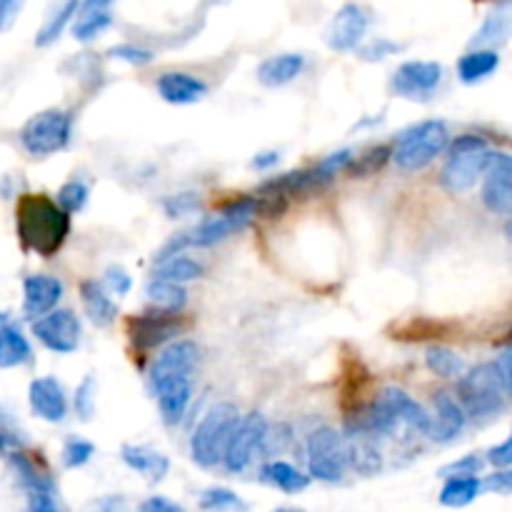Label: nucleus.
<instances>
[{
	"label": "nucleus",
	"mask_w": 512,
	"mask_h": 512,
	"mask_svg": "<svg viewBox=\"0 0 512 512\" xmlns=\"http://www.w3.org/2000/svg\"><path fill=\"white\" fill-rule=\"evenodd\" d=\"M203 275V265L198 260L188 258V255H173V258H165L160 263H155L153 278L170 280V283H190V280H198Z\"/></svg>",
	"instance_id": "473e14b6"
},
{
	"label": "nucleus",
	"mask_w": 512,
	"mask_h": 512,
	"mask_svg": "<svg viewBox=\"0 0 512 512\" xmlns=\"http://www.w3.org/2000/svg\"><path fill=\"white\" fill-rule=\"evenodd\" d=\"M278 160H280V155L275 153V150H263V153H258L253 158V168L255 170H270V168H275V165H278Z\"/></svg>",
	"instance_id": "603ef678"
},
{
	"label": "nucleus",
	"mask_w": 512,
	"mask_h": 512,
	"mask_svg": "<svg viewBox=\"0 0 512 512\" xmlns=\"http://www.w3.org/2000/svg\"><path fill=\"white\" fill-rule=\"evenodd\" d=\"M23 3L25 0H0V33H5L15 23Z\"/></svg>",
	"instance_id": "8fccbe9b"
},
{
	"label": "nucleus",
	"mask_w": 512,
	"mask_h": 512,
	"mask_svg": "<svg viewBox=\"0 0 512 512\" xmlns=\"http://www.w3.org/2000/svg\"><path fill=\"white\" fill-rule=\"evenodd\" d=\"M28 508L33 512H55L58 510L55 493H50V490H35V493H28Z\"/></svg>",
	"instance_id": "09e8293b"
},
{
	"label": "nucleus",
	"mask_w": 512,
	"mask_h": 512,
	"mask_svg": "<svg viewBox=\"0 0 512 512\" xmlns=\"http://www.w3.org/2000/svg\"><path fill=\"white\" fill-rule=\"evenodd\" d=\"M505 233H508V238H512V220L508 223V228H505Z\"/></svg>",
	"instance_id": "6e6d98bb"
},
{
	"label": "nucleus",
	"mask_w": 512,
	"mask_h": 512,
	"mask_svg": "<svg viewBox=\"0 0 512 512\" xmlns=\"http://www.w3.org/2000/svg\"><path fill=\"white\" fill-rule=\"evenodd\" d=\"M80 303H83L90 323L98 325V328H108L115 320V315H118V305L110 298V290H105L95 280H83L80 283Z\"/></svg>",
	"instance_id": "393cba45"
},
{
	"label": "nucleus",
	"mask_w": 512,
	"mask_h": 512,
	"mask_svg": "<svg viewBox=\"0 0 512 512\" xmlns=\"http://www.w3.org/2000/svg\"><path fill=\"white\" fill-rule=\"evenodd\" d=\"M433 408L435 418L428 438H433L435 443H450V440L458 438L465 430V423H468V415H465L458 398L453 393H448V390H438L433 395Z\"/></svg>",
	"instance_id": "f3484780"
},
{
	"label": "nucleus",
	"mask_w": 512,
	"mask_h": 512,
	"mask_svg": "<svg viewBox=\"0 0 512 512\" xmlns=\"http://www.w3.org/2000/svg\"><path fill=\"white\" fill-rule=\"evenodd\" d=\"M308 453V473L310 478L320 480V483H340L348 473V453H345L343 433L335 428L313 430L305 445Z\"/></svg>",
	"instance_id": "6e6552de"
},
{
	"label": "nucleus",
	"mask_w": 512,
	"mask_h": 512,
	"mask_svg": "<svg viewBox=\"0 0 512 512\" xmlns=\"http://www.w3.org/2000/svg\"><path fill=\"white\" fill-rule=\"evenodd\" d=\"M33 333L50 353L68 355L80 345V320L70 310H50L33 320Z\"/></svg>",
	"instance_id": "f8f14e48"
},
{
	"label": "nucleus",
	"mask_w": 512,
	"mask_h": 512,
	"mask_svg": "<svg viewBox=\"0 0 512 512\" xmlns=\"http://www.w3.org/2000/svg\"><path fill=\"white\" fill-rule=\"evenodd\" d=\"M63 298V283L53 275H28L23 280V313L25 318L35 320L50 313Z\"/></svg>",
	"instance_id": "a211bd4d"
},
{
	"label": "nucleus",
	"mask_w": 512,
	"mask_h": 512,
	"mask_svg": "<svg viewBox=\"0 0 512 512\" xmlns=\"http://www.w3.org/2000/svg\"><path fill=\"white\" fill-rule=\"evenodd\" d=\"M140 510L143 512H180L183 508L175 503H170V500L160 498V495H155V498H148L143 505H140Z\"/></svg>",
	"instance_id": "3c124183"
},
{
	"label": "nucleus",
	"mask_w": 512,
	"mask_h": 512,
	"mask_svg": "<svg viewBox=\"0 0 512 512\" xmlns=\"http://www.w3.org/2000/svg\"><path fill=\"white\" fill-rule=\"evenodd\" d=\"M73 138V115L63 108H48L35 113L20 128V145L33 158H48L70 145Z\"/></svg>",
	"instance_id": "0eeeda50"
},
{
	"label": "nucleus",
	"mask_w": 512,
	"mask_h": 512,
	"mask_svg": "<svg viewBox=\"0 0 512 512\" xmlns=\"http://www.w3.org/2000/svg\"><path fill=\"white\" fill-rule=\"evenodd\" d=\"M15 230L23 250L50 258L63 248L70 233V213H65L58 200L43 193H25L15 208Z\"/></svg>",
	"instance_id": "f257e3e1"
},
{
	"label": "nucleus",
	"mask_w": 512,
	"mask_h": 512,
	"mask_svg": "<svg viewBox=\"0 0 512 512\" xmlns=\"http://www.w3.org/2000/svg\"><path fill=\"white\" fill-rule=\"evenodd\" d=\"M500 68V53L493 48H475L458 60V78L473 85L490 78Z\"/></svg>",
	"instance_id": "a878e982"
},
{
	"label": "nucleus",
	"mask_w": 512,
	"mask_h": 512,
	"mask_svg": "<svg viewBox=\"0 0 512 512\" xmlns=\"http://www.w3.org/2000/svg\"><path fill=\"white\" fill-rule=\"evenodd\" d=\"M10 465H13L20 488H25V493H35V490H50V493H55L53 478L48 473H43L30 455L13 453L10 455Z\"/></svg>",
	"instance_id": "2f4dec72"
},
{
	"label": "nucleus",
	"mask_w": 512,
	"mask_h": 512,
	"mask_svg": "<svg viewBox=\"0 0 512 512\" xmlns=\"http://www.w3.org/2000/svg\"><path fill=\"white\" fill-rule=\"evenodd\" d=\"M268 420L263 413H248L245 418L238 420L233 435L228 440V448H225L223 463L225 470L233 475H240L248 470V465L253 463L255 455L263 450V440L268 435Z\"/></svg>",
	"instance_id": "1a4fd4ad"
},
{
	"label": "nucleus",
	"mask_w": 512,
	"mask_h": 512,
	"mask_svg": "<svg viewBox=\"0 0 512 512\" xmlns=\"http://www.w3.org/2000/svg\"><path fill=\"white\" fill-rule=\"evenodd\" d=\"M88 203V185L80 183V180H68L65 185H60L58 190V205L65 213H78Z\"/></svg>",
	"instance_id": "e433bc0d"
},
{
	"label": "nucleus",
	"mask_w": 512,
	"mask_h": 512,
	"mask_svg": "<svg viewBox=\"0 0 512 512\" xmlns=\"http://www.w3.org/2000/svg\"><path fill=\"white\" fill-rule=\"evenodd\" d=\"M238 420L240 413L233 403H215L205 413V418L200 420L193 438H190V458L195 460V465L213 470L223 463L225 448H228V440Z\"/></svg>",
	"instance_id": "39448f33"
},
{
	"label": "nucleus",
	"mask_w": 512,
	"mask_h": 512,
	"mask_svg": "<svg viewBox=\"0 0 512 512\" xmlns=\"http://www.w3.org/2000/svg\"><path fill=\"white\" fill-rule=\"evenodd\" d=\"M378 398L393 410L395 418L400 420L403 428H410L418 435H430V428H433V415H430L418 400L410 398L403 388H385L380 390Z\"/></svg>",
	"instance_id": "6ab92c4d"
},
{
	"label": "nucleus",
	"mask_w": 512,
	"mask_h": 512,
	"mask_svg": "<svg viewBox=\"0 0 512 512\" xmlns=\"http://www.w3.org/2000/svg\"><path fill=\"white\" fill-rule=\"evenodd\" d=\"M493 365H495V370H498L503 385L508 388V393H512V343L505 345V348L500 350Z\"/></svg>",
	"instance_id": "de8ad7c7"
},
{
	"label": "nucleus",
	"mask_w": 512,
	"mask_h": 512,
	"mask_svg": "<svg viewBox=\"0 0 512 512\" xmlns=\"http://www.w3.org/2000/svg\"><path fill=\"white\" fill-rule=\"evenodd\" d=\"M120 458L130 470L143 475L148 483H163L170 473V460L163 453L153 448H143V445H123Z\"/></svg>",
	"instance_id": "5701e85b"
},
{
	"label": "nucleus",
	"mask_w": 512,
	"mask_h": 512,
	"mask_svg": "<svg viewBox=\"0 0 512 512\" xmlns=\"http://www.w3.org/2000/svg\"><path fill=\"white\" fill-rule=\"evenodd\" d=\"M155 90L170 105H193L208 95V85L183 70H168L155 80Z\"/></svg>",
	"instance_id": "aec40b11"
},
{
	"label": "nucleus",
	"mask_w": 512,
	"mask_h": 512,
	"mask_svg": "<svg viewBox=\"0 0 512 512\" xmlns=\"http://www.w3.org/2000/svg\"><path fill=\"white\" fill-rule=\"evenodd\" d=\"M145 298L153 308L168 310V313H183L188 305V290L180 283H170V280L153 278L145 285Z\"/></svg>",
	"instance_id": "c85d7f7f"
},
{
	"label": "nucleus",
	"mask_w": 512,
	"mask_h": 512,
	"mask_svg": "<svg viewBox=\"0 0 512 512\" xmlns=\"http://www.w3.org/2000/svg\"><path fill=\"white\" fill-rule=\"evenodd\" d=\"M512 40V0H503L495 5L483 20L478 33L473 35L470 45L473 48H493L498 50L500 45L510 43Z\"/></svg>",
	"instance_id": "4be33fe9"
},
{
	"label": "nucleus",
	"mask_w": 512,
	"mask_h": 512,
	"mask_svg": "<svg viewBox=\"0 0 512 512\" xmlns=\"http://www.w3.org/2000/svg\"><path fill=\"white\" fill-rule=\"evenodd\" d=\"M113 25V13L108 8H85L73 25V38L80 43H90Z\"/></svg>",
	"instance_id": "72a5a7b5"
},
{
	"label": "nucleus",
	"mask_w": 512,
	"mask_h": 512,
	"mask_svg": "<svg viewBox=\"0 0 512 512\" xmlns=\"http://www.w3.org/2000/svg\"><path fill=\"white\" fill-rule=\"evenodd\" d=\"M8 443H10V438H8V435H3V433H0V453H3V450L8 448Z\"/></svg>",
	"instance_id": "5fc2aeb1"
},
{
	"label": "nucleus",
	"mask_w": 512,
	"mask_h": 512,
	"mask_svg": "<svg viewBox=\"0 0 512 512\" xmlns=\"http://www.w3.org/2000/svg\"><path fill=\"white\" fill-rule=\"evenodd\" d=\"M108 53H110V58L123 60V63H130V65H148V63H153V58H155L153 50L140 48V45H133V43L113 45Z\"/></svg>",
	"instance_id": "79ce46f5"
},
{
	"label": "nucleus",
	"mask_w": 512,
	"mask_h": 512,
	"mask_svg": "<svg viewBox=\"0 0 512 512\" xmlns=\"http://www.w3.org/2000/svg\"><path fill=\"white\" fill-rule=\"evenodd\" d=\"M200 508L203 510H243L245 503L228 488H210L205 490L200 498Z\"/></svg>",
	"instance_id": "58836bf2"
},
{
	"label": "nucleus",
	"mask_w": 512,
	"mask_h": 512,
	"mask_svg": "<svg viewBox=\"0 0 512 512\" xmlns=\"http://www.w3.org/2000/svg\"><path fill=\"white\" fill-rule=\"evenodd\" d=\"M390 158V148H373L368 150V153H363L360 158H355L348 163L350 175H370L375 173V170H380L385 165V160Z\"/></svg>",
	"instance_id": "ea45409f"
},
{
	"label": "nucleus",
	"mask_w": 512,
	"mask_h": 512,
	"mask_svg": "<svg viewBox=\"0 0 512 512\" xmlns=\"http://www.w3.org/2000/svg\"><path fill=\"white\" fill-rule=\"evenodd\" d=\"M195 365H198V345L193 340H173L158 353V358L150 365V388L170 383L178 378H193Z\"/></svg>",
	"instance_id": "4468645a"
},
{
	"label": "nucleus",
	"mask_w": 512,
	"mask_h": 512,
	"mask_svg": "<svg viewBox=\"0 0 512 512\" xmlns=\"http://www.w3.org/2000/svg\"><path fill=\"white\" fill-rule=\"evenodd\" d=\"M443 83V65L435 60H410L395 70L390 88L398 98L428 100Z\"/></svg>",
	"instance_id": "9b49d317"
},
{
	"label": "nucleus",
	"mask_w": 512,
	"mask_h": 512,
	"mask_svg": "<svg viewBox=\"0 0 512 512\" xmlns=\"http://www.w3.org/2000/svg\"><path fill=\"white\" fill-rule=\"evenodd\" d=\"M95 455V445L90 440L83 438H68L63 445V465L65 468L75 470L83 468L85 463H90V458Z\"/></svg>",
	"instance_id": "4c0bfd02"
},
{
	"label": "nucleus",
	"mask_w": 512,
	"mask_h": 512,
	"mask_svg": "<svg viewBox=\"0 0 512 512\" xmlns=\"http://www.w3.org/2000/svg\"><path fill=\"white\" fill-rule=\"evenodd\" d=\"M105 288L115 295H128L130 288H133V280H130V275L120 265H110L105 270Z\"/></svg>",
	"instance_id": "a18cd8bd"
},
{
	"label": "nucleus",
	"mask_w": 512,
	"mask_h": 512,
	"mask_svg": "<svg viewBox=\"0 0 512 512\" xmlns=\"http://www.w3.org/2000/svg\"><path fill=\"white\" fill-rule=\"evenodd\" d=\"M458 403L463 405L465 415L475 420H490L505 410L508 388L500 380L495 365H478L465 370L458 378Z\"/></svg>",
	"instance_id": "20e7f679"
},
{
	"label": "nucleus",
	"mask_w": 512,
	"mask_h": 512,
	"mask_svg": "<svg viewBox=\"0 0 512 512\" xmlns=\"http://www.w3.org/2000/svg\"><path fill=\"white\" fill-rule=\"evenodd\" d=\"M353 155V150H335V153H330L328 158H323L318 165H313V168L273 175V178H268L260 185L258 195H275V198H283L290 203V200L300 198V195L318 193L325 185L333 183L335 175L343 173V170L348 168Z\"/></svg>",
	"instance_id": "7ed1b4c3"
},
{
	"label": "nucleus",
	"mask_w": 512,
	"mask_h": 512,
	"mask_svg": "<svg viewBox=\"0 0 512 512\" xmlns=\"http://www.w3.org/2000/svg\"><path fill=\"white\" fill-rule=\"evenodd\" d=\"M30 358H33V350H30V343L23 335V330L18 325H3L0 328V370L20 368Z\"/></svg>",
	"instance_id": "bb28decb"
},
{
	"label": "nucleus",
	"mask_w": 512,
	"mask_h": 512,
	"mask_svg": "<svg viewBox=\"0 0 512 512\" xmlns=\"http://www.w3.org/2000/svg\"><path fill=\"white\" fill-rule=\"evenodd\" d=\"M425 365H428L430 373L445 380L460 378V375L465 373V360L460 358L455 350L443 348V345H433V348H428V353H425Z\"/></svg>",
	"instance_id": "f704fd0d"
},
{
	"label": "nucleus",
	"mask_w": 512,
	"mask_h": 512,
	"mask_svg": "<svg viewBox=\"0 0 512 512\" xmlns=\"http://www.w3.org/2000/svg\"><path fill=\"white\" fill-rule=\"evenodd\" d=\"M448 143L450 130L443 120H420L395 138L390 158L405 173H418V170L428 168L438 155H443L448 150Z\"/></svg>",
	"instance_id": "f03ea898"
},
{
	"label": "nucleus",
	"mask_w": 512,
	"mask_h": 512,
	"mask_svg": "<svg viewBox=\"0 0 512 512\" xmlns=\"http://www.w3.org/2000/svg\"><path fill=\"white\" fill-rule=\"evenodd\" d=\"M113 0H83V8H110Z\"/></svg>",
	"instance_id": "864d4df0"
},
{
	"label": "nucleus",
	"mask_w": 512,
	"mask_h": 512,
	"mask_svg": "<svg viewBox=\"0 0 512 512\" xmlns=\"http://www.w3.org/2000/svg\"><path fill=\"white\" fill-rule=\"evenodd\" d=\"M28 403L35 418L45 423H63L68 418V398L55 378H35L28 388Z\"/></svg>",
	"instance_id": "dca6fc26"
},
{
	"label": "nucleus",
	"mask_w": 512,
	"mask_h": 512,
	"mask_svg": "<svg viewBox=\"0 0 512 512\" xmlns=\"http://www.w3.org/2000/svg\"><path fill=\"white\" fill-rule=\"evenodd\" d=\"M368 28V10L358 3H345L330 20L325 40H328L330 50H335V53H355L363 45Z\"/></svg>",
	"instance_id": "ddd939ff"
},
{
	"label": "nucleus",
	"mask_w": 512,
	"mask_h": 512,
	"mask_svg": "<svg viewBox=\"0 0 512 512\" xmlns=\"http://www.w3.org/2000/svg\"><path fill=\"white\" fill-rule=\"evenodd\" d=\"M448 483L443 485L440 493V503L448 508H465V505L475 503L478 495L483 493V480L478 475H458V478H445Z\"/></svg>",
	"instance_id": "c756f323"
},
{
	"label": "nucleus",
	"mask_w": 512,
	"mask_h": 512,
	"mask_svg": "<svg viewBox=\"0 0 512 512\" xmlns=\"http://www.w3.org/2000/svg\"><path fill=\"white\" fill-rule=\"evenodd\" d=\"M483 203L493 213H510L512 210V155L490 150L488 168H485Z\"/></svg>",
	"instance_id": "2eb2a0df"
},
{
	"label": "nucleus",
	"mask_w": 512,
	"mask_h": 512,
	"mask_svg": "<svg viewBox=\"0 0 512 512\" xmlns=\"http://www.w3.org/2000/svg\"><path fill=\"white\" fill-rule=\"evenodd\" d=\"M73 405H75V413H78V418L83 420V423H88V420L93 418L95 415V380L93 378H85L83 383L78 385Z\"/></svg>",
	"instance_id": "a19ab883"
},
{
	"label": "nucleus",
	"mask_w": 512,
	"mask_h": 512,
	"mask_svg": "<svg viewBox=\"0 0 512 512\" xmlns=\"http://www.w3.org/2000/svg\"><path fill=\"white\" fill-rule=\"evenodd\" d=\"M185 323L180 318V313H168V310H148L143 315H135L128 320V335L130 343L140 353H150V350H158L163 345H168L170 340L178 338L183 333Z\"/></svg>",
	"instance_id": "9d476101"
},
{
	"label": "nucleus",
	"mask_w": 512,
	"mask_h": 512,
	"mask_svg": "<svg viewBox=\"0 0 512 512\" xmlns=\"http://www.w3.org/2000/svg\"><path fill=\"white\" fill-rule=\"evenodd\" d=\"M400 45L393 43V40H385V38H378L373 40V43L368 45H360V58L370 60V63H378V60H385L390 58L393 53H398Z\"/></svg>",
	"instance_id": "c03bdc74"
},
{
	"label": "nucleus",
	"mask_w": 512,
	"mask_h": 512,
	"mask_svg": "<svg viewBox=\"0 0 512 512\" xmlns=\"http://www.w3.org/2000/svg\"><path fill=\"white\" fill-rule=\"evenodd\" d=\"M163 208L170 218H185V215L203 208V195L195 193V190H183V193H175L170 198H165Z\"/></svg>",
	"instance_id": "c9c22d12"
},
{
	"label": "nucleus",
	"mask_w": 512,
	"mask_h": 512,
	"mask_svg": "<svg viewBox=\"0 0 512 512\" xmlns=\"http://www.w3.org/2000/svg\"><path fill=\"white\" fill-rule=\"evenodd\" d=\"M80 3H83V0H63V3H60L58 8L48 15V20L43 23V28L38 30V35H35V45H38V48H48V45H53L55 40L63 35V30L68 28L70 20L75 18Z\"/></svg>",
	"instance_id": "7c9ffc66"
},
{
	"label": "nucleus",
	"mask_w": 512,
	"mask_h": 512,
	"mask_svg": "<svg viewBox=\"0 0 512 512\" xmlns=\"http://www.w3.org/2000/svg\"><path fill=\"white\" fill-rule=\"evenodd\" d=\"M153 395L158 398L160 418L165 420V425L183 423L185 413L190 408V400H193V378H178L158 385Z\"/></svg>",
	"instance_id": "412c9836"
},
{
	"label": "nucleus",
	"mask_w": 512,
	"mask_h": 512,
	"mask_svg": "<svg viewBox=\"0 0 512 512\" xmlns=\"http://www.w3.org/2000/svg\"><path fill=\"white\" fill-rule=\"evenodd\" d=\"M260 478H263L265 483L273 485V488L283 490V493H288V495L305 493L310 485V475L300 473L295 465L285 463V460H273V463L263 465V473H260Z\"/></svg>",
	"instance_id": "cd10ccee"
},
{
	"label": "nucleus",
	"mask_w": 512,
	"mask_h": 512,
	"mask_svg": "<svg viewBox=\"0 0 512 512\" xmlns=\"http://www.w3.org/2000/svg\"><path fill=\"white\" fill-rule=\"evenodd\" d=\"M488 460L490 465H493V468H512V435L508 440H505V443H500V445H495V448H490L488 450Z\"/></svg>",
	"instance_id": "49530a36"
},
{
	"label": "nucleus",
	"mask_w": 512,
	"mask_h": 512,
	"mask_svg": "<svg viewBox=\"0 0 512 512\" xmlns=\"http://www.w3.org/2000/svg\"><path fill=\"white\" fill-rule=\"evenodd\" d=\"M305 68V55L300 53H280L270 55L258 65V80L265 88H283V85L293 83Z\"/></svg>",
	"instance_id": "b1692460"
},
{
	"label": "nucleus",
	"mask_w": 512,
	"mask_h": 512,
	"mask_svg": "<svg viewBox=\"0 0 512 512\" xmlns=\"http://www.w3.org/2000/svg\"><path fill=\"white\" fill-rule=\"evenodd\" d=\"M448 148L450 155L440 173V183L448 193H465L485 175L490 160L488 140L475 133H465L448 143Z\"/></svg>",
	"instance_id": "423d86ee"
},
{
	"label": "nucleus",
	"mask_w": 512,
	"mask_h": 512,
	"mask_svg": "<svg viewBox=\"0 0 512 512\" xmlns=\"http://www.w3.org/2000/svg\"><path fill=\"white\" fill-rule=\"evenodd\" d=\"M485 468V458H480V455L470 453L465 455V458L455 460V463L445 465L443 470H440V478H458V475H478L483 473Z\"/></svg>",
	"instance_id": "37998d69"
}]
</instances>
